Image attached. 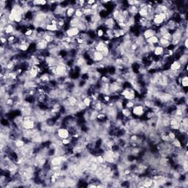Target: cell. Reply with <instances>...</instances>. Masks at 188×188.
<instances>
[{
    "label": "cell",
    "instance_id": "obj_1",
    "mask_svg": "<svg viewBox=\"0 0 188 188\" xmlns=\"http://www.w3.org/2000/svg\"><path fill=\"white\" fill-rule=\"evenodd\" d=\"M148 109L146 108L142 104H137L132 109V114L134 117L136 118H142L144 116L145 113Z\"/></svg>",
    "mask_w": 188,
    "mask_h": 188
},
{
    "label": "cell",
    "instance_id": "obj_2",
    "mask_svg": "<svg viewBox=\"0 0 188 188\" xmlns=\"http://www.w3.org/2000/svg\"><path fill=\"white\" fill-rule=\"evenodd\" d=\"M80 30L77 27H67L64 30V35L67 37L71 38H75L78 37L80 34Z\"/></svg>",
    "mask_w": 188,
    "mask_h": 188
},
{
    "label": "cell",
    "instance_id": "obj_8",
    "mask_svg": "<svg viewBox=\"0 0 188 188\" xmlns=\"http://www.w3.org/2000/svg\"><path fill=\"white\" fill-rule=\"evenodd\" d=\"M164 48H162V47L160 46H159V45H156L154 50V52H153L152 54H153V55L154 56V57H162L163 54H164Z\"/></svg>",
    "mask_w": 188,
    "mask_h": 188
},
{
    "label": "cell",
    "instance_id": "obj_10",
    "mask_svg": "<svg viewBox=\"0 0 188 188\" xmlns=\"http://www.w3.org/2000/svg\"><path fill=\"white\" fill-rule=\"evenodd\" d=\"M149 15V12L146 8H140L138 10V16L140 17V18H146L147 19Z\"/></svg>",
    "mask_w": 188,
    "mask_h": 188
},
{
    "label": "cell",
    "instance_id": "obj_6",
    "mask_svg": "<svg viewBox=\"0 0 188 188\" xmlns=\"http://www.w3.org/2000/svg\"><path fill=\"white\" fill-rule=\"evenodd\" d=\"M104 57H104V55L101 53V52H97V51H96V52L93 54V55L91 56L90 60H91L94 63H99V62H103Z\"/></svg>",
    "mask_w": 188,
    "mask_h": 188
},
{
    "label": "cell",
    "instance_id": "obj_14",
    "mask_svg": "<svg viewBox=\"0 0 188 188\" xmlns=\"http://www.w3.org/2000/svg\"><path fill=\"white\" fill-rule=\"evenodd\" d=\"M74 16L78 18V19H82L84 17L83 15V12H82V8H77L75 11V14H74Z\"/></svg>",
    "mask_w": 188,
    "mask_h": 188
},
{
    "label": "cell",
    "instance_id": "obj_9",
    "mask_svg": "<svg viewBox=\"0 0 188 188\" xmlns=\"http://www.w3.org/2000/svg\"><path fill=\"white\" fill-rule=\"evenodd\" d=\"M45 30L47 31V32L54 33V32H58V31H60V30H59L58 27H57V25H54V24H52V23H49V24H47V26L46 27Z\"/></svg>",
    "mask_w": 188,
    "mask_h": 188
},
{
    "label": "cell",
    "instance_id": "obj_7",
    "mask_svg": "<svg viewBox=\"0 0 188 188\" xmlns=\"http://www.w3.org/2000/svg\"><path fill=\"white\" fill-rule=\"evenodd\" d=\"M75 7H72V6H70V5H68V7L66 10V19L69 20V19H70L71 18H73V17L74 16V14H75Z\"/></svg>",
    "mask_w": 188,
    "mask_h": 188
},
{
    "label": "cell",
    "instance_id": "obj_15",
    "mask_svg": "<svg viewBox=\"0 0 188 188\" xmlns=\"http://www.w3.org/2000/svg\"><path fill=\"white\" fill-rule=\"evenodd\" d=\"M162 38H163L165 39V40H168V41H171V42L172 33L171 32H168L167 33L164 34V35L162 36Z\"/></svg>",
    "mask_w": 188,
    "mask_h": 188
},
{
    "label": "cell",
    "instance_id": "obj_5",
    "mask_svg": "<svg viewBox=\"0 0 188 188\" xmlns=\"http://www.w3.org/2000/svg\"><path fill=\"white\" fill-rule=\"evenodd\" d=\"M140 33L142 35V36H143L145 40H147V39L152 37L154 35H156V30H154V29L153 28L143 29V30H142L140 32Z\"/></svg>",
    "mask_w": 188,
    "mask_h": 188
},
{
    "label": "cell",
    "instance_id": "obj_11",
    "mask_svg": "<svg viewBox=\"0 0 188 188\" xmlns=\"http://www.w3.org/2000/svg\"><path fill=\"white\" fill-rule=\"evenodd\" d=\"M146 44H151V45H157L158 43H159V38L156 36V35H154L152 37L149 38L148 39L146 40Z\"/></svg>",
    "mask_w": 188,
    "mask_h": 188
},
{
    "label": "cell",
    "instance_id": "obj_12",
    "mask_svg": "<svg viewBox=\"0 0 188 188\" xmlns=\"http://www.w3.org/2000/svg\"><path fill=\"white\" fill-rule=\"evenodd\" d=\"M135 105H136V103H135L134 100L124 101V107L127 108V109H129L132 110V109Z\"/></svg>",
    "mask_w": 188,
    "mask_h": 188
},
{
    "label": "cell",
    "instance_id": "obj_3",
    "mask_svg": "<svg viewBox=\"0 0 188 188\" xmlns=\"http://www.w3.org/2000/svg\"><path fill=\"white\" fill-rule=\"evenodd\" d=\"M56 134H57V138L60 140L69 138L70 137V132L65 126H61V127L58 128L56 131Z\"/></svg>",
    "mask_w": 188,
    "mask_h": 188
},
{
    "label": "cell",
    "instance_id": "obj_4",
    "mask_svg": "<svg viewBox=\"0 0 188 188\" xmlns=\"http://www.w3.org/2000/svg\"><path fill=\"white\" fill-rule=\"evenodd\" d=\"M48 46H49V44L46 41H45L44 39H38L35 43V49L38 52L46 51L48 49Z\"/></svg>",
    "mask_w": 188,
    "mask_h": 188
},
{
    "label": "cell",
    "instance_id": "obj_13",
    "mask_svg": "<svg viewBox=\"0 0 188 188\" xmlns=\"http://www.w3.org/2000/svg\"><path fill=\"white\" fill-rule=\"evenodd\" d=\"M82 101H83V103H84L85 105L86 106V107H87V109L91 107V104H92V100H91V97H90L89 96H86L85 98H84V99H82Z\"/></svg>",
    "mask_w": 188,
    "mask_h": 188
},
{
    "label": "cell",
    "instance_id": "obj_16",
    "mask_svg": "<svg viewBox=\"0 0 188 188\" xmlns=\"http://www.w3.org/2000/svg\"><path fill=\"white\" fill-rule=\"evenodd\" d=\"M96 1H95V0H91V1H87V5H88V6H92L93 5H94V4L96 3Z\"/></svg>",
    "mask_w": 188,
    "mask_h": 188
}]
</instances>
